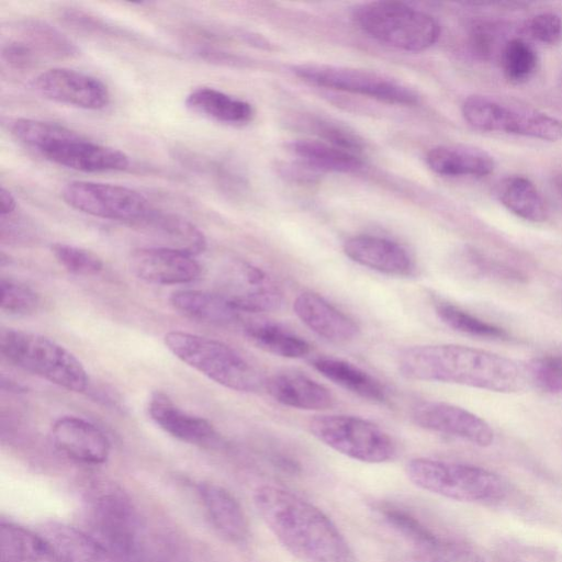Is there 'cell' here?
<instances>
[{
	"instance_id": "1",
	"label": "cell",
	"mask_w": 562,
	"mask_h": 562,
	"mask_svg": "<svg viewBox=\"0 0 562 562\" xmlns=\"http://www.w3.org/2000/svg\"><path fill=\"white\" fill-rule=\"evenodd\" d=\"M401 374L409 380L459 384L515 393L529 381L526 366L503 356L461 345H417L397 356Z\"/></svg>"
},
{
	"instance_id": "2",
	"label": "cell",
	"mask_w": 562,
	"mask_h": 562,
	"mask_svg": "<svg viewBox=\"0 0 562 562\" xmlns=\"http://www.w3.org/2000/svg\"><path fill=\"white\" fill-rule=\"evenodd\" d=\"M258 514L281 543L300 562H348V544L336 525L318 507L282 487L257 488Z\"/></svg>"
},
{
	"instance_id": "3",
	"label": "cell",
	"mask_w": 562,
	"mask_h": 562,
	"mask_svg": "<svg viewBox=\"0 0 562 562\" xmlns=\"http://www.w3.org/2000/svg\"><path fill=\"white\" fill-rule=\"evenodd\" d=\"M11 134L49 161L82 172L124 170L128 156L94 143L66 126L53 122L18 117L10 121Z\"/></svg>"
},
{
	"instance_id": "4",
	"label": "cell",
	"mask_w": 562,
	"mask_h": 562,
	"mask_svg": "<svg viewBox=\"0 0 562 562\" xmlns=\"http://www.w3.org/2000/svg\"><path fill=\"white\" fill-rule=\"evenodd\" d=\"M406 474L417 487L460 502L497 503L508 492L498 474L467 463L415 458L407 462Z\"/></svg>"
},
{
	"instance_id": "5",
	"label": "cell",
	"mask_w": 562,
	"mask_h": 562,
	"mask_svg": "<svg viewBox=\"0 0 562 562\" xmlns=\"http://www.w3.org/2000/svg\"><path fill=\"white\" fill-rule=\"evenodd\" d=\"M164 340L178 359L227 389L256 392L265 386L258 370L222 341L181 330L169 331Z\"/></svg>"
},
{
	"instance_id": "6",
	"label": "cell",
	"mask_w": 562,
	"mask_h": 562,
	"mask_svg": "<svg viewBox=\"0 0 562 562\" xmlns=\"http://www.w3.org/2000/svg\"><path fill=\"white\" fill-rule=\"evenodd\" d=\"M358 27L371 38L406 52H420L439 38L434 16L400 1L362 3L352 12Z\"/></svg>"
},
{
	"instance_id": "7",
	"label": "cell",
	"mask_w": 562,
	"mask_h": 562,
	"mask_svg": "<svg viewBox=\"0 0 562 562\" xmlns=\"http://www.w3.org/2000/svg\"><path fill=\"white\" fill-rule=\"evenodd\" d=\"M0 349L14 366L68 391L83 392L88 375L81 362L54 340L29 331L1 333Z\"/></svg>"
},
{
	"instance_id": "8",
	"label": "cell",
	"mask_w": 562,
	"mask_h": 562,
	"mask_svg": "<svg viewBox=\"0 0 562 562\" xmlns=\"http://www.w3.org/2000/svg\"><path fill=\"white\" fill-rule=\"evenodd\" d=\"M462 115L474 128L503 132L535 139H562V121L538 109L516 101L474 94L462 103Z\"/></svg>"
},
{
	"instance_id": "9",
	"label": "cell",
	"mask_w": 562,
	"mask_h": 562,
	"mask_svg": "<svg viewBox=\"0 0 562 562\" xmlns=\"http://www.w3.org/2000/svg\"><path fill=\"white\" fill-rule=\"evenodd\" d=\"M311 434L333 450L366 463H384L396 454L392 437L379 425L351 415L315 416Z\"/></svg>"
},
{
	"instance_id": "10",
	"label": "cell",
	"mask_w": 562,
	"mask_h": 562,
	"mask_svg": "<svg viewBox=\"0 0 562 562\" xmlns=\"http://www.w3.org/2000/svg\"><path fill=\"white\" fill-rule=\"evenodd\" d=\"M292 71L311 85L372 98L389 104L415 105L419 101L418 94L407 86L366 69L300 64L293 66Z\"/></svg>"
},
{
	"instance_id": "11",
	"label": "cell",
	"mask_w": 562,
	"mask_h": 562,
	"mask_svg": "<svg viewBox=\"0 0 562 562\" xmlns=\"http://www.w3.org/2000/svg\"><path fill=\"white\" fill-rule=\"evenodd\" d=\"M93 533L120 559L131 557L137 548L138 521L128 497L116 486H99L89 498Z\"/></svg>"
},
{
	"instance_id": "12",
	"label": "cell",
	"mask_w": 562,
	"mask_h": 562,
	"mask_svg": "<svg viewBox=\"0 0 562 562\" xmlns=\"http://www.w3.org/2000/svg\"><path fill=\"white\" fill-rule=\"evenodd\" d=\"M63 200L82 213L111 221L139 223L151 209L136 190L111 183L76 180L61 190Z\"/></svg>"
},
{
	"instance_id": "13",
	"label": "cell",
	"mask_w": 562,
	"mask_h": 562,
	"mask_svg": "<svg viewBox=\"0 0 562 562\" xmlns=\"http://www.w3.org/2000/svg\"><path fill=\"white\" fill-rule=\"evenodd\" d=\"M411 418L420 428L458 437L480 447H488L494 441L493 429L484 419L450 403L418 402L411 409Z\"/></svg>"
},
{
	"instance_id": "14",
	"label": "cell",
	"mask_w": 562,
	"mask_h": 562,
	"mask_svg": "<svg viewBox=\"0 0 562 562\" xmlns=\"http://www.w3.org/2000/svg\"><path fill=\"white\" fill-rule=\"evenodd\" d=\"M33 87L50 101L85 110H102L110 102L109 89L100 79L69 68L41 72Z\"/></svg>"
},
{
	"instance_id": "15",
	"label": "cell",
	"mask_w": 562,
	"mask_h": 562,
	"mask_svg": "<svg viewBox=\"0 0 562 562\" xmlns=\"http://www.w3.org/2000/svg\"><path fill=\"white\" fill-rule=\"evenodd\" d=\"M393 528L412 543L422 562H485L470 546L437 533L407 510L395 517Z\"/></svg>"
},
{
	"instance_id": "16",
	"label": "cell",
	"mask_w": 562,
	"mask_h": 562,
	"mask_svg": "<svg viewBox=\"0 0 562 562\" xmlns=\"http://www.w3.org/2000/svg\"><path fill=\"white\" fill-rule=\"evenodd\" d=\"M130 267L139 279L165 285L189 283L201 274V266L193 256L160 246L135 249Z\"/></svg>"
},
{
	"instance_id": "17",
	"label": "cell",
	"mask_w": 562,
	"mask_h": 562,
	"mask_svg": "<svg viewBox=\"0 0 562 562\" xmlns=\"http://www.w3.org/2000/svg\"><path fill=\"white\" fill-rule=\"evenodd\" d=\"M55 447L68 458L86 463H104L110 454L108 437L93 424L75 416L57 419L50 429Z\"/></svg>"
},
{
	"instance_id": "18",
	"label": "cell",
	"mask_w": 562,
	"mask_h": 562,
	"mask_svg": "<svg viewBox=\"0 0 562 562\" xmlns=\"http://www.w3.org/2000/svg\"><path fill=\"white\" fill-rule=\"evenodd\" d=\"M352 261L372 270L396 277L414 274L415 263L408 251L398 243L374 235H357L342 246Z\"/></svg>"
},
{
	"instance_id": "19",
	"label": "cell",
	"mask_w": 562,
	"mask_h": 562,
	"mask_svg": "<svg viewBox=\"0 0 562 562\" xmlns=\"http://www.w3.org/2000/svg\"><path fill=\"white\" fill-rule=\"evenodd\" d=\"M293 311L306 327L331 342H348L359 335L357 323L317 293L297 295Z\"/></svg>"
},
{
	"instance_id": "20",
	"label": "cell",
	"mask_w": 562,
	"mask_h": 562,
	"mask_svg": "<svg viewBox=\"0 0 562 562\" xmlns=\"http://www.w3.org/2000/svg\"><path fill=\"white\" fill-rule=\"evenodd\" d=\"M233 291L224 294L239 312L262 313L279 310L283 295L278 285L260 268L247 262L236 267Z\"/></svg>"
},
{
	"instance_id": "21",
	"label": "cell",
	"mask_w": 562,
	"mask_h": 562,
	"mask_svg": "<svg viewBox=\"0 0 562 562\" xmlns=\"http://www.w3.org/2000/svg\"><path fill=\"white\" fill-rule=\"evenodd\" d=\"M267 393L278 403L304 411H325L334 405L326 386L295 371L276 373L265 381Z\"/></svg>"
},
{
	"instance_id": "22",
	"label": "cell",
	"mask_w": 562,
	"mask_h": 562,
	"mask_svg": "<svg viewBox=\"0 0 562 562\" xmlns=\"http://www.w3.org/2000/svg\"><path fill=\"white\" fill-rule=\"evenodd\" d=\"M198 494L216 531L229 542L244 543L249 537V524L235 496L214 483H200Z\"/></svg>"
},
{
	"instance_id": "23",
	"label": "cell",
	"mask_w": 562,
	"mask_h": 562,
	"mask_svg": "<svg viewBox=\"0 0 562 562\" xmlns=\"http://www.w3.org/2000/svg\"><path fill=\"white\" fill-rule=\"evenodd\" d=\"M148 413L161 429L181 441L207 445L216 439V431L206 419L182 411L162 392L151 395Z\"/></svg>"
},
{
	"instance_id": "24",
	"label": "cell",
	"mask_w": 562,
	"mask_h": 562,
	"mask_svg": "<svg viewBox=\"0 0 562 562\" xmlns=\"http://www.w3.org/2000/svg\"><path fill=\"white\" fill-rule=\"evenodd\" d=\"M40 532L61 562H121L95 537L72 526L53 521Z\"/></svg>"
},
{
	"instance_id": "25",
	"label": "cell",
	"mask_w": 562,
	"mask_h": 562,
	"mask_svg": "<svg viewBox=\"0 0 562 562\" xmlns=\"http://www.w3.org/2000/svg\"><path fill=\"white\" fill-rule=\"evenodd\" d=\"M136 225L161 241L160 247L179 250L193 257L206 248L204 234L178 214L150 209Z\"/></svg>"
},
{
	"instance_id": "26",
	"label": "cell",
	"mask_w": 562,
	"mask_h": 562,
	"mask_svg": "<svg viewBox=\"0 0 562 562\" xmlns=\"http://www.w3.org/2000/svg\"><path fill=\"white\" fill-rule=\"evenodd\" d=\"M429 168L446 177H484L495 167L486 151L462 145H441L431 148L426 156Z\"/></svg>"
},
{
	"instance_id": "27",
	"label": "cell",
	"mask_w": 562,
	"mask_h": 562,
	"mask_svg": "<svg viewBox=\"0 0 562 562\" xmlns=\"http://www.w3.org/2000/svg\"><path fill=\"white\" fill-rule=\"evenodd\" d=\"M312 366L323 376L340 387L374 403L387 402V390L369 372L358 366L335 357H317Z\"/></svg>"
},
{
	"instance_id": "28",
	"label": "cell",
	"mask_w": 562,
	"mask_h": 562,
	"mask_svg": "<svg viewBox=\"0 0 562 562\" xmlns=\"http://www.w3.org/2000/svg\"><path fill=\"white\" fill-rule=\"evenodd\" d=\"M186 105L199 115L235 126L248 124L255 116V110L247 101L210 87L192 90L187 95Z\"/></svg>"
},
{
	"instance_id": "29",
	"label": "cell",
	"mask_w": 562,
	"mask_h": 562,
	"mask_svg": "<svg viewBox=\"0 0 562 562\" xmlns=\"http://www.w3.org/2000/svg\"><path fill=\"white\" fill-rule=\"evenodd\" d=\"M0 558L1 562H61L41 532L11 522L0 526Z\"/></svg>"
},
{
	"instance_id": "30",
	"label": "cell",
	"mask_w": 562,
	"mask_h": 562,
	"mask_svg": "<svg viewBox=\"0 0 562 562\" xmlns=\"http://www.w3.org/2000/svg\"><path fill=\"white\" fill-rule=\"evenodd\" d=\"M170 302L183 315L207 324L229 325L239 317V312L224 294L180 290L171 294Z\"/></svg>"
},
{
	"instance_id": "31",
	"label": "cell",
	"mask_w": 562,
	"mask_h": 562,
	"mask_svg": "<svg viewBox=\"0 0 562 562\" xmlns=\"http://www.w3.org/2000/svg\"><path fill=\"white\" fill-rule=\"evenodd\" d=\"M286 146L300 164L313 171L351 173L360 170L363 165L359 155L318 139H296Z\"/></svg>"
},
{
	"instance_id": "32",
	"label": "cell",
	"mask_w": 562,
	"mask_h": 562,
	"mask_svg": "<svg viewBox=\"0 0 562 562\" xmlns=\"http://www.w3.org/2000/svg\"><path fill=\"white\" fill-rule=\"evenodd\" d=\"M248 340L274 356L299 359L311 351L310 344L284 326L270 321H256L245 326Z\"/></svg>"
},
{
	"instance_id": "33",
	"label": "cell",
	"mask_w": 562,
	"mask_h": 562,
	"mask_svg": "<svg viewBox=\"0 0 562 562\" xmlns=\"http://www.w3.org/2000/svg\"><path fill=\"white\" fill-rule=\"evenodd\" d=\"M502 203L517 216L530 222H543L548 216L546 202L537 187L524 176H510L499 186Z\"/></svg>"
},
{
	"instance_id": "34",
	"label": "cell",
	"mask_w": 562,
	"mask_h": 562,
	"mask_svg": "<svg viewBox=\"0 0 562 562\" xmlns=\"http://www.w3.org/2000/svg\"><path fill=\"white\" fill-rule=\"evenodd\" d=\"M16 29L18 38L27 43L38 56L70 58L79 54L75 43L45 21L26 19L19 22Z\"/></svg>"
},
{
	"instance_id": "35",
	"label": "cell",
	"mask_w": 562,
	"mask_h": 562,
	"mask_svg": "<svg viewBox=\"0 0 562 562\" xmlns=\"http://www.w3.org/2000/svg\"><path fill=\"white\" fill-rule=\"evenodd\" d=\"M436 314L450 328L480 338L508 339V333L448 302L436 304Z\"/></svg>"
},
{
	"instance_id": "36",
	"label": "cell",
	"mask_w": 562,
	"mask_h": 562,
	"mask_svg": "<svg viewBox=\"0 0 562 562\" xmlns=\"http://www.w3.org/2000/svg\"><path fill=\"white\" fill-rule=\"evenodd\" d=\"M501 65L505 77L513 83H522L536 72L538 56L535 48L522 38H512L501 50Z\"/></svg>"
},
{
	"instance_id": "37",
	"label": "cell",
	"mask_w": 562,
	"mask_h": 562,
	"mask_svg": "<svg viewBox=\"0 0 562 562\" xmlns=\"http://www.w3.org/2000/svg\"><path fill=\"white\" fill-rule=\"evenodd\" d=\"M303 124L318 140L356 155L363 150L362 138L337 122L318 116H308L303 120Z\"/></svg>"
},
{
	"instance_id": "38",
	"label": "cell",
	"mask_w": 562,
	"mask_h": 562,
	"mask_svg": "<svg viewBox=\"0 0 562 562\" xmlns=\"http://www.w3.org/2000/svg\"><path fill=\"white\" fill-rule=\"evenodd\" d=\"M50 249L59 265L74 274L93 276L103 268L101 258L88 249L63 243L52 245Z\"/></svg>"
},
{
	"instance_id": "39",
	"label": "cell",
	"mask_w": 562,
	"mask_h": 562,
	"mask_svg": "<svg viewBox=\"0 0 562 562\" xmlns=\"http://www.w3.org/2000/svg\"><path fill=\"white\" fill-rule=\"evenodd\" d=\"M40 306L38 294L29 285L12 279H1V308L12 315H29Z\"/></svg>"
},
{
	"instance_id": "40",
	"label": "cell",
	"mask_w": 562,
	"mask_h": 562,
	"mask_svg": "<svg viewBox=\"0 0 562 562\" xmlns=\"http://www.w3.org/2000/svg\"><path fill=\"white\" fill-rule=\"evenodd\" d=\"M529 381L551 394L562 393V357L543 356L527 366Z\"/></svg>"
},
{
	"instance_id": "41",
	"label": "cell",
	"mask_w": 562,
	"mask_h": 562,
	"mask_svg": "<svg viewBox=\"0 0 562 562\" xmlns=\"http://www.w3.org/2000/svg\"><path fill=\"white\" fill-rule=\"evenodd\" d=\"M526 31L537 42L555 45L562 41V19L551 12L540 13L527 22Z\"/></svg>"
},
{
	"instance_id": "42",
	"label": "cell",
	"mask_w": 562,
	"mask_h": 562,
	"mask_svg": "<svg viewBox=\"0 0 562 562\" xmlns=\"http://www.w3.org/2000/svg\"><path fill=\"white\" fill-rule=\"evenodd\" d=\"M1 56L3 61L13 69L27 70L37 61V53L20 38L10 40L2 45Z\"/></svg>"
},
{
	"instance_id": "43",
	"label": "cell",
	"mask_w": 562,
	"mask_h": 562,
	"mask_svg": "<svg viewBox=\"0 0 562 562\" xmlns=\"http://www.w3.org/2000/svg\"><path fill=\"white\" fill-rule=\"evenodd\" d=\"M0 200H1V216L10 215L16 209V200L12 195V193L7 190L4 187L1 188L0 191Z\"/></svg>"
},
{
	"instance_id": "44",
	"label": "cell",
	"mask_w": 562,
	"mask_h": 562,
	"mask_svg": "<svg viewBox=\"0 0 562 562\" xmlns=\"http://www.w3.org/2000/svg\"><path fill=\"white\" fill-rule=\"evenodd\" d=\"M554 186H555V188L558 189V191L562 194V175H559V176L554 179Z\"/></svg>"
}]
</instances>
